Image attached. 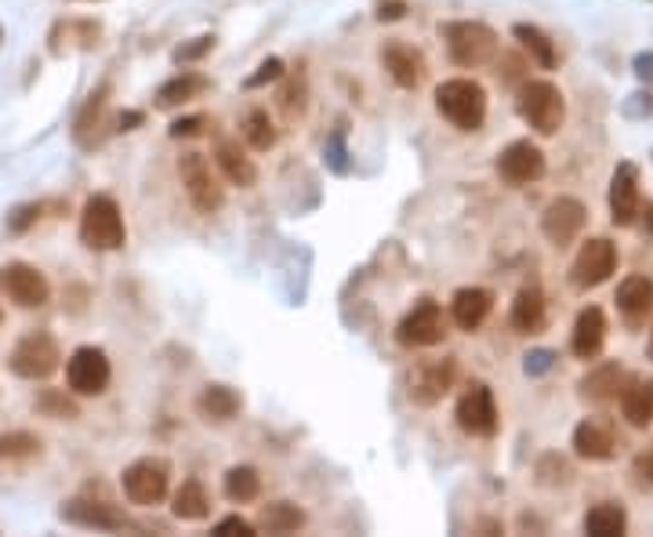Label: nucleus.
<instances>
[{"label": "nucleus", "mask_w": 653, "mask_h": 537, "mask_svg": "<svg viewBox=\"0 0 653 537\" xmlns=\"http://www.w3.org/2000/svg\"><path fill=\"white\" fill-rule=\"evenodd\" d=\"M0 48H4V26H0Z\"/></svg>", "instance_id": "nucleus-57"}, {"label": "nucleus", "mask_w": 653, "mask_h": 537, "mask_svg": "<svg viewBox=\"0 0 653 537\" xmlns=\"http://www.w3.org/2000/svg\"><path fill=\"white\" fill-rule=\"evenodd\" d=\"M585 534L592 537H621L624 530H629V513H624V505L617 501H600V505H592L588 513H585Z\"/></svg>", "instance_id": "nucleus-33"}, {"label": "nucleus", "mask_w": 653, "mask_h": 537, "mask_svg": "<svg viewBox=\"0 0 653 537\" xmlns=\"http://www.w3.org/2000/svg\"><path fill=\"white\" fill-rule=\"evenodd\" d=\"M207 88H211V80H207V77L192 73V70H182V73H175L171 80H164V84L157 88V95H152V106H157V109H178V106H186L192 99H200Z\"/></svg>", "instance_id": "nucleus-30"}, {"label": "nucleus", "mask_w": 653, "mask_h": 537, "mask_svg": "<svg viewBox=\"0 0 653 537\" xmlns=\"http://www.w3.org/2000/svg\"><path fill=\"white\" fill-rule=\"evenodd\" d=\"M374 19H378V22H399V19H407V4H403V0H382L378 11H374Z\"/></svg>", "instance_id": "nucleus-50"}, {"label": "nucleus", "mask_w": 653, "mask_h": 537, "mask_svg": "<svg viewBox=\"0 0 653 537\" xmlns=\"http://www.w3.org/2000/svg\"><path fill=\"white\" fill-rule=\"evenodd\" d=\"M287 73L284 59H276V54H269V59L258 62V70L244 80V91H258V88H269V84H280V77Z\"/></svg>", "instance_id": "nucleus-43"}, {"label": "nucleus", "mask_w": 653, "mask_h": 537, "mask_svg": "<svg viewBox=\"0 0 653 537\" xmlns=\"http://www.w3.org/2000/svg\"><path fill=\"white\" fill-rule=\"evenodd\" d=\"M610 222H614L617 229H629L635 226V215H639V203H643V197H639V168L635 163H617L614 175H610Z\"/></svg>", "instance_id": "nucleus-18"}, {"label": "nucleus", "mask_w": 653, "mask_h": 537, "mask_svg": "<svg viewBox=\"0 0 653 537\" xmlns=\"http://www.w3.org/2000/svg\"><path fill=\"white\" fill-rule=\"evenodd\" d=\"M574 454L585 461H610L617 454V432L603 418H585L574 429Z\"/></svg>", "instance_id": "nucleus-20"}, {"label": "nucleus", "mask_w": 653, "mask_h": 537, "mask_svg": "<svg viewBox=\"0 0 653 537\" xmlns=\"http://www.w3.org/2000/svg\"><path fill=\"white\" fill-rule=\"evenodd\" d=\"M617 272V243L606 237H588L570 266V284L577 291H592V287L606 284Z\"/></svg>", "instance_id": "nucleus-10"}, {"label": "nucleus", "mask_w": 653, "mask_h": 537, "mask_svg": "<svg viewBox=\"0 0 653 537\" xmlns=\"http://www.w3.org/2000/svg\"><path fill=\"white\" fill-rule=\"evenodd\" d=\"M218 48V37L215 33H200V37H189V40H182V44L175 48V54L171 59L178 62V66H192V62H200V59H207Z\"/></svg>", "instance_id": "nucleus-42"}, {"label": "nucleus", "mask_w": 653, "mask_h": 537, "mask_svg": "<svg viewBox=\"0 0 653 537\" xmlns=\"http://www.w3.org/2000/svg\"><path fill=\"white\" fill-rule=\"evenodd\" d=\"M120 487L131 505H160L171 494V465L164 458H138L123 468Z\"/></svg>", "instance_id": "nucleus-7"}, {"label": "nucleus", "mask_w": 653, "mask_h": 537, "mask_svg": "<svg viewBox=\"0 0 653 537\" xmlns=\"http://www.w3.org/2000/svg\"><path fill=\"white\" fill-rule=\"evenodd\" d=\"M244 142L251 146L255 153H269V149H276L280 131H276L269 109H251V113L244 117Z\"/></svg>", "instance_id": "nucleus-37"}, {"label": "nucleus", "mask_w": 653, "mask_h": 537, "mask_svg": "<svg viewBox=\"0 0 653 537\" xmlns=\"http://www.w3.org/2000/svg\"><path fill=\"white\" fill-rule=\"evenodd\" d=\"M457 381V360L443 356V360H425L410 375V404L414 407H436L443 396L454 389Z\"/></svg>", "instance_id": "nucleus-15"}, {"label": "nucleus", "mask_w": 653, "mask_h": 537, "mask_svg": "<svg viewBox=\"0 0 653 537\" xmlns=\"http://www.w3.org/2000/svg\"><path fill=\"white\" fill-rule=\"evenodd\" d=\"M109 95H113V88L99 84L85 99V106H80V113L73 120V142L80 149H99L113 135V128H109Z\"/></svg>", "instance_id": "nucleus-13"}, {"label": "nucleus", "mask_w": 653, "mask_h": 537, "mask_svg": "<svg viewBox=\"0 0 653 537\" xmlns=\"http://www.w3.org/2000/svg\"><path fill=\"white\" fill-rule=\"evenodd\" d=\"M66 381L73 396H102L113 381V367H109V356L99 346H80L69 352L66 360Z\"/></svg>", "instance_id": "nucleus-9"}, {"label": "nucleus", "mask_w": 653, "mask_h": 537, "mask_svg": "<svg viewBox=\"0 0 653 537\" xmlns=\"http://www.w3.org/2000/svg\"><path fill=\"white\" fill-rule=\"evenodd\" d=\"M382 66L403 91H414L425 80V54L414 44H403V40H388L382 48Z\"/></svg>", "instance_id": "nucleus-19"}, {"label": "nucleus", "mask_w": 653, "mask_h": 537, "mask_svg": "<svg viewBox=\"0 0 653 537\" xmlns=\"http://www.w3.org/2000/svg\"><path fill=\"white\" fill-rule=\"evenodd\" d=\"M33 407H37V415L55 418V421H77L80 418V404L62 389H40Z\"/></svg>", "instance_id": "nucleus-38"}, {"label": "nucleus", "mask_w": 653, "mask_h": 537, "mask_svg": "<svg viewBox=\"0 0 653 537\" xmlns=\"http://www.w3.org/2000/svg\"><path fill=\"white\" fill-rule=\"evenodd\" d=\"M439 33H443V40H447L451 62L462 66V70H476V66L494 62L497 51H502V40H497V33L486 22H476V19L443 22Z\"/></svg>", "instance_id": "nucleus-1"}, {"label": "nucleus", "mask_w": 653, "mask_h": 537, "mask_svg": "<svg viewBox=\"0 0 653 537\" xmlns=\"http://www.w3.org/2000/svg\"><path fill=\"white\" fill-rule=\"evenodd\" d=\"M0 295L16 301L19 309H40L51 301V284L30 261H8L0 266Z\"/></svg>", "instance_id": "nucleus-11"}, {"label": "nucleus", "mask_w": 653, "mask_h": 537, "mask_svg": "<svg viewBox=\"0 0 653 537\" xmlns=\"http://www.w3.org/2000/svg\"><path fill=\"white\" fill-rule=\"evenodd\" d=\"M606 346V316L600 306H585L574 320V335H570V349L577 360H595Z\"/></svg>", "instance_id": "nucleus-24"}, {"label": "nucleus", "mask_w": 653, "mask_h": 537, "mask_svg": "<svg viewBox=\"0 0 653 537\" xmlns=\"http://www.w3.org/2000/svg\"><path fill=\"white\" fill-rule=\"evenodd\" d=\"M40 215H44L40 203H16V208L8 211V232L11 237H26V232L40 222Z\"/></svg>", "instance_id": "nucleus-44"}, {"label": "nucleus", "mask_w": 653, "mask_h": 537, "mask_svg": "<svg viewBox=\"0 0 653 537\" xmlns=\"http://www.w3.org/2000/svg\"><path fill=\"white\" fill-rule=\"evenodd\" d=\"M204 128H207V117L204 113H192V117L171 120L168 135H171V139H197V135H204Z\"/></svg>", "instance_id": "nucleus-46"}, {"label": "nucleus", "mask_w": 653, "mask_h": 537, "mask_svg": "<svg viewBox=\"0 0 653 537\" xmlns=\"http://www.w3.org/2000/svg\"><path fill=\"white\" fill-rule=\"evenodd\" d=\"M59 516L69 527H85V530H128L131 527L128 513L102 498H73L59 508Z\"/></svg>", "instance_id": "nucleus-16"}, {"label": "nucleus", "mask_w": 653, "mask_h": 537, "mask_svg": "<svg viewBox=\"0 0 653 537\" xmlns=\"http://www.w3.org/2000/svg\"><path fill=\"white\" fill-rule=\"evenodd\" d=\"M215 163L221 168V175H226V182L240 186V189H255L258 168H255V160L247 157V149L236 142V139H218V146H215Z\"/></svg>", "instance_id": "nucleus-26"}, {"label": "nucleus", "mask_w": 653, "mask_h": 537, "mask_svg": "<svg viewBox=\"0 0 653 537\" xmlns=\"http://www.w3.org/2000/svg\"><path fill=\"white\" fill-rule=\"evenodd\" d=\"M276 106H280V117L287 123L301 120L309 113V77L301 70L298 73H284L280 77V95H276Z\"/></svg>", "instance_id": "nucleus-31"}, {"label": "nucleus", "mask_w": 653, "mask_h": 537, "mask_svg": "<svg viewBox=\"0 0 653 537\" xmlns=\"http://www.w3.org/2000/svg\"><path fill=\"white\" fill-rule=\"evenodd\" d=\"M585 222H588V211L577 197H555L545 208V215H541V232H545L548 243L566 247L581 237Z\"/></svg>", "instance_id": "nucleus-17"}, {"label": "nucleus", "mask_w": 653, "mask_h": 537, "mask_svg": "<svg viewBox=\"0 0 653 537\" xmlns=\"http://www.w3.org/2000/svg\"><path fill=\"white\" fill-rule=\"evenodd\" d=\"M393 338L403 349L443 346V338H447V316H443V306L436 298H418L414 301V309H407V316L396 324Z\"/></svg>", "instance_id": "nucleus-6"}, {"label": "nucleus", "mask_w": 653, "mask_h": 537, "mask_svg": "<svg viewBox=\"0 0 653 537\" xmlns=\"http://www.w3.org/2000/svg\"><path fill=\"white\" fill-rule=\"evenodd\" d=\"M646 352H650V360H653V330H650V341H646Z\"/></svg>", "instance_id": "nucleus-55"}, {"label": "nucleus", "mask_w": 653, "mask_h": 537, "mask_svg": "<svg viewBox=\"0 0 653 537\" xmlns=\"http://www.w3.org/2000/svg\"><path fill=\"white\" fill-rule=\"evenodd\" d=\"M197 410H200V418L207 421H232L236 415L244 410V396L232 389V385H221V381H211V385H204L200 396H197Z\"/></svg>", "instance_id": "nucleus-28"}, {"label": "nucleus", "mask_w": 653, "mask_h": 537, "mask_svg": "<svg viewBox=\"0 0 653 537\" xmlns=\"http://www.w3.org/2000/svg\"><path fill=\"white\" fill-rule=\"evenodd\" d=\"M502 62L508 66V70L502 73V70H497V73H502V80H505V84H523V62L520 59H512V54H502Z\"/></svg>", "instance_id": "nucleus-54"}, {"label": "nucleus", "mask_w": 653, "mask_h": 537, "mask_svg": "<svg viewBox=\"0 0 653 537\" xmlns=\"http://www.w3.org/2000/svg\"><path fill=\"white\" fill-rule=\"evenodd\" d=\"M491 309H494V295L486 291V287H462V291H454L451 298V320L462 330H468V335L486 324Z\"/></svg>", "instance_id": "nucleus-25"}, {"label": "nucleus", "mask_w": 653, "mask_h": 537, "mask_svg": "<svg viewBox=\"0 0 653 537\" xmlns=\"http://www.w3.org/2000/svg\"><path fill=\"white\" fill-rule=\"evenodd\" d=\"M221 490H226V498L236 501V505H247V501H258L261 494V473L255 465H232L226 476H221Z\"/></svg>", "instance_id": "nucleus-36"}, {"label": "nucleus", "mask_w": 653, "mask_h": 537, "mask_svg": "<svg viewBox=\"0 0 653 537\" xmlns=\"http://www.w3.org/2000/svg\"><path fill=\"white\" fill-rule=\"evenodd\" d=\"M552 367H555V352H552V349H534V352H526V360H523L526 378H541V375H548Z\"/></svg>", "instance_id": "nucleus-47"}, {"label": "nucleus", "mask_w": 653, "mask_h": 537, "mask_svg": "<svg viewBox=\"0 0 653 537\" xmlns=\"http://www.w3.org/2000/svg\"><path fill=\"white\" fill-rule=\"evenodd\" d=\"M614 301H617V312L624 316V324L643 327L646 316L653 312V280L643 277V272H632V277L621 280Z\"/></svg>", "instance_id": "nucleus-23"}, {"label": "nucleus", "mask_w": 653, "mask_h": 537, "mask_svg": "<svg viewBox=\"0 0 653 537\" xmlns=\"http://www.w3.org/2000/svg\"><path fill=\"white\" fill-rule=\"evenodd\" d=\"M545 153H541V146H534L531 139H516L502 149V157H497V175L505 178L508 186H534L545 178Z\"/></svg>", "instance_id": "nucleus-14"}, {"label": "nucleus", "mask_w": 653, "mask_h": 537, "mask_svg": "<svg viewBox=\"0 0 653 537\" xmlns=\"http://www.w3.org/2000/svg\"><path fill=\"white\" fill-rule=\"evenodd\" d=\"M0 320H4V312H0Z\"/></svg>", "instance_id": "nucleus-58"}, {"label": "nucleus", "mask_w": 653, "mask_h": 537, "mask_svg": "<svg viewBox=\"0 0 653 537\" xmlns=\"http://www.w3.org/2000/svg\"><path fill=\"white\" fill-rule=\"evenodd\" d=\"M436 109L457 131H479L486 123V91L472 77H451L436 88Z\"/></svg>", "instance_id": "nucleus-3"}, {"label": "nucleus", "mask_w": 653, "mask_h": 537, "mask_svg": "<svg viewBox=\"0 0 653 537\" xmlns=\"http://www.w3.org/2000/svg\"><path fill=\"white\" fill-rule=\"evenodd\" d=\"M77 4H102V0H77Z\"/></svg>", "instance_id": "nucleus-56"}, {"label": "nucleus", "mask_w": 653, "mask_h": 537, "mask_svg": "<svg viewBox=\"0 0 653 537\" xmlns=\"http://www.w3.org/2000/svg\"><path fill=\"white\" fill-rule=\"evenodd\" d=\"M635 222H639V232H643L646 240H653V200H643V203H639Z\"/></svg>", "instance_id": "nucleus-52"}, {"label": "nucleus", "mask_w": 653, "mask_h": 537, "mask_svg": "<svg viewBox=\"0 0 653 537\" xmlns=\"http://www.w3.org/2000/svg\"><path fill=\"white\" fill-rule=\"evenodd\" d=\"M621 385H624L621 364H600V367H592L588 375L577 381V392H581L585 404L603 407V404H610V399H617Z\"/></svg>", "instance_id": "nucleus-29"}, {"label": "nucleus", "mask_w": 653, "mask_h": 537, "mask_svg": "<svg viewBox=\"0 0 653 537\" xmlns=\"http://www.w3.org/2000/svg\"><path fill=\"white\" fill-rule=\"evenodd\" d=\"M178 178H182L186 197L200 215L221 211V203H226V189L218 186V178L211 175V163H207L204 153H186L182 160H178Z\"/></svg>", "instance_id": "nucleus-12"}, {"label": "nucleus", "mask_w": 653, "mask_h": 537, "mask_svg": "<svg viewBox=\"0 0 653 537\" xmlns=\"http://www.w3.org/2000/svg\"><path fill=\"white\" fill-rule=\"evenodd\" d=\"M632 70H635L639 80H646V84H653V51L635 54V59H632Z\"/></svg>", "instance_id": "nucleus-53"}, {"label": "nucleus", "mask_w": 653, "mask_h": 537, "mask_svg": "<svg viewBox=\"0 0 653 537\" xmlns=\"http://www.w3.org/2000/svg\"><path fill=\"white\" fill-rule=\"evenodd\" d=\"M305 523H309V516H305V508L295 505V501H273L258 513V530L266 534H298Z\"/></svg>", "instance_id": "nucleus-32"}, {"label": "nucleus", "mask_w": 653, "mask_h": 537, "mask_svg": "<svg viewBox=\"0 0 653 537\" xmlns=\"http://www.w3.org/2000/svg\"><path fill=\"white\" fill-rule=\"evenodd\" d=\"M113 123H117V131H138L146 123V113H142V109H123Z\"/></svg>", "instance_id": "nucleus-51"}, {"label": "nucleus", "mask_w": 653, "mask_h": 537, "mask_svg": "<svg viewBox=\"0 0 653 537\" xmlns=\"http://www.w3.org/2000/svg\"><path fill=\"white\" fill-rule=\"evenodd\" d=\"M617 404H621V418L629 421L632 429H650L653 425V378L646 375L624 378Z\"/></svg>", "instance_id": "nucleus-21"}, {"label": "nucleus", "mask_w": 653, "mask_h": 537, "mask_svg": "<svg viewBox=\"0 0 653 537\" xmlns=\"http://www.w3.org/2000/svg\"><path fill=\"white\" fill-rule=\"evenodd\" d=\"M215 534L218 537H229V534H240V537H255V523H247L244 516H226L215 523Z\"/></svg>", "instance_id": "nucleus-48"}, {"label": "nucleus", "mask_w": 653, "mask_h": 537, "mask_svg": "<svg viewBox=\"0 0 653 537\" xmlns=\"http://www.w3.org/2000/svg\"><path fill=\"white\" fill-rule=\"evenodd\" d=\"M11 375L22 381H48L55 370L62 367V349L48 330H30L26 338H19V346L8 356Z\"/></svg>", "instance_id": "nucleus-5"}, {"label": "nucleus", "mask_w": 653, "mask_h": 537, "mask_svg": "<svg viewBox=\"0 0 653 537\" xmlns=\"http://www.w3.org/2000/svg\"><path fill=\"white\" fill-rule=\"evenodd\" d=\"M80 240L99 255L120 251L128 243V226H123L120 203L113 197L95 192V197L85 200V211H80Z\"/></svg>", "instance_id": "nucleus-2"}, {"label": "nucleus", "mask_w": 653, "mask_h": 537, "mask_svg": "<svg viewBox=\"0 0 653 537\" xmlns=\"http://www.w3.org/2000/svg\"><path fill=\"white\" fill-rule=\"evenodd\" d=\"M512 37L520 40L523 51H531V59L541 66V70H555L560 54H555L552 37L541 30V26H534V22H516V26H512Z\"/></svg>", "instance_id": "nucleus-35"}, {"label": "nucleus", "mask_w": 653, "mask_h": 537, "mask_svg": "<svg viewBox=\"0 0 653 537\" xmlns=\"http://www.w3.org/2000/svg\"><path fill=\"white\" fill-rule=\"evenodd\" d=\"M345 128L338 123L335 131L327 135V142H324V163H327V171H335V175H349L353 171V160H349V146H345Z\"/></svg>", "instance_id": "nucleus-41"}, {"label": "nucleus", "mask_w": 653, "mask_h": 537, "mask_svg": "<svg viewBox=\"0 0 653 537\" xmlns=\"http://www.w3.org/2000/svg\"><path fill=\"white\" fill-rule=\"evenodd\" d=\"M534 476H537V484H541V487L560 490V487H566V484H570V476H574V468H570V461H566V458H560V454H545V458L537 461Z\"/></svg>", "instance_id": "nucleus-40"}, {"label": "nucleus", "mask_w": 653, "mask_h": 537, "mask_svg": "<svg viewBox=\"0 0 653 537\" xmlns=\"http://www.w3.org/2000/svg\"><path fill=\"white\" fill-rule=\"evenodd\" d=\"M516 113L531 123L537 135H555L566 120V99L552 80H523L516 88Z\"/></svg>", "instance_id": "nucleus-4"}, {"label": "nucleus", "mask_w": 653, "mask_h": 537, "mask_svg": "<svg viewBox=\"0 0 653 537\" xmlns=\"http://www.w3.org/2000/svg\"><path fill=\"white\" fill-rule=\"evenodd\" d=\"M171 513L178 519H186V523H197V519H204L207 513H211V498H207V490H204V484L197 476L182 479V487L171 494Z\"/></svg>", "instance_id": "nucleus-34"}, {"label": "nucleus", "mask_w": 653, "mask_h": 537, "mask_svg": "<svg viewBox=\"0 0 653 537\" xmlns=\"http://www.w3.org/2000/svg\"><path fill=\"white\" fill-rule=\"evenodd\" d=\"M102 40V26L91 19H62L51 26L48 33V51L66 54V51H95Z\"/></svg>", "instance_id": "nucleus-22"}, {"label": "nucleus", "mask_w": 653, "mask_h": 537, "mask_svg": "<svg viewBox=\"0 0 653 537\" xmlns=\"http://www.w3.org/2000/svg\"><path fill=\"white\" fill-rule=\"evenodd\" d=\"M30 458H40V439L33 432L0 436V461H30Z\"/></svg>", "instance_id": "nucleus-39"}, {"label": "nucleus", "mask_w": 653, "mask_h": 537, "mask_svg": "<svg viewBox=\"0 0 653 537\" xmlns=\"http://www.w3.org/2000/svg\"><path fill=\"white\" fill-rule=\"evenodd\" d=\"M508 324L512 330H520V335H541L548 324V301L545 295L537 291V287H523L512 301V312H508Z\"/></svg>", "instance_id": "nucleus-27"}, {"label": "nucleus", "mask_w": 653, "mask_h": 537, "mask_svg": "<svg viewBox=\"0 0 653 537\" xmlns=\"http://www.w3.org/2000/svg\"><path fill=\"white\" fill-rule=\"evenodd\" d=\"M624 113L629 117H653V95L639 91V95H629V102H624Z\"/></svg>", "instance_id": "nucleus-49"}, {"label": "nucleus", "mask_w": 653, "mask_h": 537, "mask_svg": "<svg viewBox=\"0 0 653 537\" xmlns=\"http://www.w3.org/2000/svg\"><path fill=\"white\" fill-rule=\"evenodd\" d=\"M629 476H632L635 490H653V447L635 454L632 465H629Z\"/></svg>", "instance_id": "nucleus-45"}, {"label": "nucleus", "mask_w": 653, "mask_h": 537, "mask_svg": "<svg viewBox=\"0 0 653 537\" xmlns=\"http://www.w3.org/2000/svg\"><path fill=\"white\" fill-rule=\"evenodd\" d=\"M454 418H457V429L465 436H476V439H491L497 436V425H502V415H497V399L491 392V385L483 381H472L468 389L462 392L454 407Z\"/></svg>", "instance_id": "nucleus-8"}]
</instances>
